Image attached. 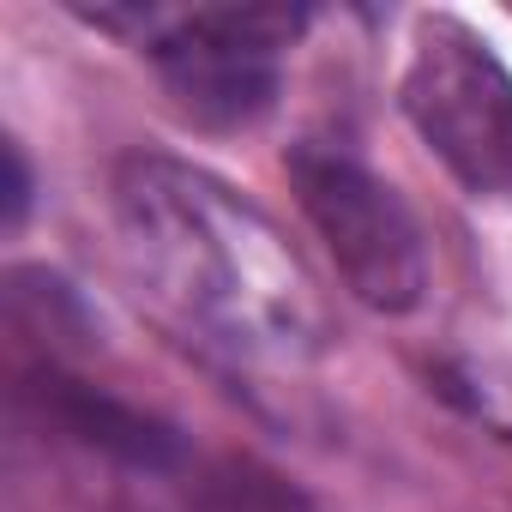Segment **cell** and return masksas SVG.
<instances>
[{"label":"cell","instance_id":"obj_2","mask_svg":"<svg viewBox=\"0 0 512 512\" xmlns=\"http://www.w3.org/2000/svg\"><path fill=\"white\" fill-rule=\"evenodd\" d=\"M398 103L464 193L512 199V73L470 25L440 13L416 25Z\"/></svg>","mask_w":512,"mask_h":512},{"label":"cell","instance_id":"obj_3","mask_svg":"<svg viewBox=\"0 0 512 512\" xmlns=\"http://www.w3.org/2000/svg\"><path fill=\"white\" fill-rule=\"evenodd\" d=\"M296 7H193V13H145V55L175 97V109L199 127H253L284 73V49L296 43Z\"/></svg>","mask_w":512,"mask_h":512},{"label":"cell","instance_id":"obj_5","mask_svg":"<svg viewBox=\"0 0 512 512\" xmlns=\"http://www.w3.org/2000/svg\"><path fill=\"white\" fill-rule=\"evenodd\" d=\"M25 404H37V416L55 434H67V440H79V446H91V452H103V458H115L127 470L169 476V470L187 464V446H181V434L169 422H157V416L133 410L127 398H115V392H103L91 380H73L61 368L31 374Z\"/></svg>","mask_w":512,"mask_h":512},{"label":"cell","instance_id":"obj_4","mask_svg":"<svg viewBox=\"0 0 512 512\" xmlns=\"http://www.w3.org/2000/svg\"><path fill=\"white\" fill-rule=\"evenodd\" d=\"M290 187L320 229L338 278L374 314H410L428 296V247L410 205L356 157L302 145L290 151Z\"/></svg>","mask_w":512,"mask_h":512},{"label":"cell","instance_id":"obj_7","mask_svg":"<svg viewBox=\"0 0 512 512\" xmlns=\"http://www.w3.org/2000/svg\"><path fill=\"white\" fill-rule=\"evenodd\" d=\"M25 205H31V169L25 151L7 139V223H25Z\"/></svg>","mask_w":512,"mask_h":512},{"label":"cell","instance_id":"obj_6","mask_svg":"<svg viewBox=\"0 0 512 512\" xmlns=\"http://www.w3.org/2000/svg\"><path fill=\"white\" fill-rule=\"evenodd\" d=\"M181 512H314V506L290 482H278L272 470L247 464V458H223V464L193 476Z\"/></svg>","mask_w":512,"mask_h":512},{"label":"cell","instance_id":"obj_1","mask_svg":"<svg viewBox=\"0 0 512 512\" xmlns=\"http://www.w3.org/2000/svg\"><path fill=\"white\" fill-rule=\"evenodd\" d=\"M115 223L133 278L205 344L260 368H302L326 350L332 314L302 253L211 169L127 157L115 169Z\"/></svg>","mask_w":512,"mask_h":512}]
</instances>
